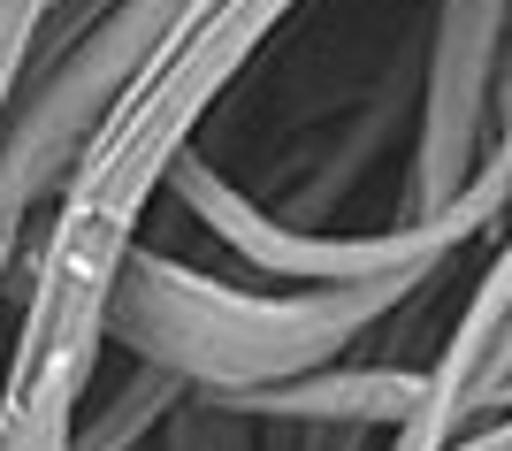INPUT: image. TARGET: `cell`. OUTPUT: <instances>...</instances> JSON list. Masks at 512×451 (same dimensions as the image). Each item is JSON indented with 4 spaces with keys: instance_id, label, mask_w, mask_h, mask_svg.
<instances>
[{
    "instance_id": "cell-11",
    "label": "cell",
    "mask_w": 512,
    "mask_h": 451,
    "mask_svg": "<svg viewBox=\"0 0 512 451\" xmlns=\"http://www.w3.org/2000/svg\"><path fill=\"white\" fill-rule=\"evenodd\" d=\"M497 222L512 215V54H505V85H497V130H490V161H482V176H474V192Z\"/></svg>"
},
{
    "instance_id": "cell-12",
    "label": "cell",
    "mask_w": 512,
    "mask_h": 451,
    "mask_svg": "<svg viewBox=\"0 0 512 451\" xmlns=\"http://www.w3.org/2000/svg\"><path fill=\"white\" fill-rule=\"evenodd\" d=\"M390 451H406V444H390ZM436 451H512V413H497V421H482V429H467V436H451V444H436Z\"/></svg>"
},
{
    "instance_id": "cell-4",
    "label": "cell",
    "mask_w": 512,
    "mask_h": 451,
    "mask_svg": "<svg viewBox=\"0 0 512 451\" xmlns=\"http://www.w3.org/2000/svg\"><path fill=\"white\" fill-rule=\"evenodd\" d=\"M512 0H436L421 31V108L406 138V222H436L474 192L497 130Z\"/></svg>"
},
{
    "instance_id": "cell-9",
    "label": "cell",
    "mask_w": 512,
    "mask_h": 451,
    "mask_svg": "<svg viewBox=\"0 0 512 451\" xmlns=\"http://www.w3.org/2000/svg\"><path fill=\"white\" fill-rule=\"evenodd\" d=\"M54 8H62V0H0V123H8V108H16L23 69H31V54H39Z\"/></svg>"
},
{
    "instance_id": "cell-1",
    "label": "cell",
    "mask_w": 512,
    "mask_h": 451,
    "mask_svg": "<svg viewBox=\"0 0 512 451\" xmlns=\"http://www.w3.org/2000/svg\"><path fill=\"white\" fill-rule=\"evenodd\" d=\"M299 0H184L146 69L130 77L123 108L107 115L92 153L69 169L62 199L46 207V237L23 283V314L8 367L23 375H62V383L92 390V367L107 352V299L123 276L138 222L169 176L192 161V138L207 115L230 100L260 46L283 31Z\"/></svg>"
},
{
    "instance_id": "cell-8",
    "label": "cell",
    "mask_w": 512,
    "mask_h": 451,
    "mask_svg": "<svg viewBox=\"0 0 512 451\" xmlns=\"http://www.w3.org/2000/svg\"><path fill=\"white\" fill-rule=\"evenodd\" d=\"M77 413L85 390L62 375H23V367L0 375V451H69Z\"/></svg>"
},
{
    "instance_id": "cell-3",
    "label": "cell",
    "mask_w": 512,
    "mask_h": 451,
    "mask_svg": "<svg viewBox=\"0 0 512 451\" xmlns=\"http://www.w3.org/2000/svg\"><path fill=\"white\" fill-rule=\"evenodd\" d=\"M169 192H176V207H184L214 245H230L260 283H291V291H360V283H413V291H428L474 237L497 230V215L482 199H459V207L436 215V222L398 215V222H383V230H321V222L260 207L253 192H237L230 176L214 169V161H199V153L169 176Z\"/></svg>"
},
{
    "instance_id": "cell-10",
    "label": "cell",
    "mask_w": 512,
    "mask_h": 451,
    "mask_svg": "<svg viewBox=\"0 0 512 451\" xmlns=\"http://www.w3.org/2000/svg\"><path fill=\"white\" fill-rule=\"evenodd\" d=\"M161 451H260V421H245V413H230V406H214V398H192V406L169 421Z\"/></svg>"
},
{
    "instance_id": "cell-7",
    "label": "cell",
    "mask_w": 512,
    "mask_h": 451,
    "mask_svg": "<svg viewBox=\"0 0 512 451\" xmlns=\"http://www.w3.org/2000/svg\"><path fill=\"white\" fill-rule=\"evenodd\" d=\"M192 406V390L176 383L169 367H146L130 360V375L115 390H100L85 413H77V436H69V451H146L169 436V421Z\"/></svg>"
},
{
    "instance_id": "cell-5",
    "label": "cell",
    "mask_w": 512,
    "mask_h": 451,
    "mask_svg": "<svg viewBox=\"0 0 512 451\" xmlns=\"http://www.w3.org/2000/svg\"><path fill=\"white\" fill-rule=\"evenodd\" d=\"M497 413H512V230L497 237L490 268L474 276L451 337L436 344V360H428L421 421H413L406 436H390V444L436 451V444H451V436L497 421Z\"/></svg>"
},
{
    "instance_id": "cell-6",
    "label": "cell",
    "mask_w": 512,
    "mask_h": 451,
    "mask_svg": "<svg viewBox=\"0 0 512 451\" xmlns=\"http://www.w3.org/2000/svg\"><path fill=\"white\" fill-rule=\"evenodd\" d=\"M428 406V367H398V360H337L314 367L283 390H253L230 413L260 421V429H360V436H406Z\"/></svg>"
},
{
    "instance_id": "cell-2",
    "label": "cell",
    "mask_w": 512,
    "mask_h": 451,
    "mask_svg": "<svg viewBox=\"0 0 512 451\" xmlns=\"http://www.w3.org/2000/svg\"><path fill=\"white\" fill-rule=\"evenodd\" d=\"M413 299V283H360V291H260L207 268H184L161 245H130L115 299H107V344L130 360L169 367L192 398L237 406L253 390H283L314 367L352 360V344Z\"/></svg>"
}]
</instances>
